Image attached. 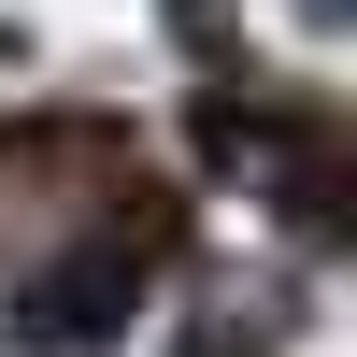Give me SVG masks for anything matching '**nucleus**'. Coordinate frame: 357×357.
Listing matches in <instances>:
<instances>
[{
  "instance_id": "nucleus-1",
  "label": "nucleus",
  "mask_w": 357,
  "mask_h": 357,
  "mask_svg": "<svg viewBox=\"0 0 357 357\" xmlns=\"http://www.w3.org/2000/svg\"><path fill=\"white\" fill-rule=\"evenodd\" d=\"M129 286H143V257H129V243H86L72 272H43V286H29V329L72 357V343H100L114 314H129Z\"/></svg>"
}]
</instances>
